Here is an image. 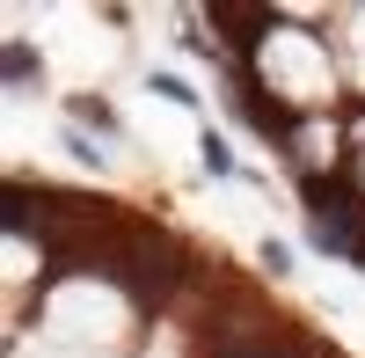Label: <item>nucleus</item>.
<instances>
[{"mask_svg":"<svg viewBox=\"0 0 365 358\" xmlns=\"http://www.w3.org/2000/svg\"><path fill=\"white\" fill-rule=\"evenodd\" d=\"M205 168H212V175H227V168H234V154H227L220 139H205Z\"/></svg>","mask_w":365,"mask_h":358,"instance_id":"nucleus-1","label":"nucleus"}]
</instances>
